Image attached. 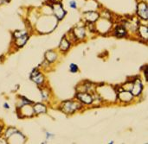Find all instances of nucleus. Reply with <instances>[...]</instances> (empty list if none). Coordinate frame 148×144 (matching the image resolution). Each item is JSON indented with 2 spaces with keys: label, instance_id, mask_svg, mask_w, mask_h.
Returning a JSON list of instances; mask_svg holds the SVG:
<instances>
[{
  "label": "nucleus",
  "instance_id": "f257e3e1",
  "mask_svg": "<svg viewBox=\"0 0 148 144\" xmlns=\"http://www.w3.org/2000/svg\"><path fill=\"white\" fill-rule=\"evenodd\" d=\"M81 108V105L77 103H73V102H65L63 104V111L67 113H73L76 110Z\"/></svg>",
  "mask_w": 148,
  "mask_h": 144
},
{
  "label": "nucleus",
  "instance_id": "f03ea898",
  "mask_svg": "<svg viewBox=\"0 0 148 144\" xmlns=\"http://www.w3.org/2000/svg\"><path fill=\"white\" fill-rule=\"evenodd\" d=\"M138 14L144 19H147V5L145 3H140L138 5Z\"/></svg>",
  "mask_w": 148,
  "mask_h": 144
},
{
  "label": "nucleus",
  "instance_id": "7ed1b4c3",
  "mask_svg": "<svg viewBox=\"0 0 148 144\" xmlns=\"http://www.w3.org/2000/svg\"><path fill=\"white\" fill-rule=\"evenodd\" d=\"M53 9H54V11H55V14L56 16L59 18V19H62L63 16H64V10H62V7L60 3H56L54 6H53Z\"/></svg>",
  "mask_w": 148,
  "mask_h": 144
},
{
  "label": "nucleus",
  "instance_id": "20e7f679",
  "mask_svg": "<svg viewBox=\"0 0 148 144\" xmlns=\"http://www.w3.org/2000/svg\"><path fill=\"white\" fill-rule=\"evenodd\" d=\"M77 97L82 102H83L85 104H91L92 100H93L92 97L89 94H87V93H79L77 95Z\"/></svg>",
  "mask_w": 148,
  "mask_h": 144
},
{
  "label": "nucleus",
  "instance_id": "39448f33",
  "mask_svg": "<svg viewBox=\"0 0 148 144\" xmlns=\"http://www.w3.org/2000/svg\"><path fill=\"white\" fill-rule=\"evenodd\" d=\"M141 90H142V85H141L140 81V80H136L134 85V86H133V88H132L133 94L134 95H139L140 93Z\"/></svg>",
  "mask_w": 148,
  "mask_h": 144
},
{
  "label": "nucleus",
  "instance_id": "423d86ee",
  "mask_svg": "<svg viewBox=\"0 0 148 144\" xmlns=\"http://www.w3.org/2000/svg\"><path fill=\"white\" fill-rule=\"evenodd\" d=\"M31 79H32L36 83H37V84H42V81H43V77H42V75L40 73H38L37 71L34 72V73L31 74Z\"/></svg>",
  "mask_w": 148,
  "mask_h": 144
},
{
  "label": "nucleus",
  "instance_id": "0eeeda50",
  "mask_svg": "<svg viewBox=\"0 0 148 144\" xmlns=\"http://www.w3.org/2000/svg\"><path fill=\"white\" fill-rule=\"evenodd\" d=\"M16 43L18 46H23L25 43V41H27V39H28V36H27V35L25 33L23 35H16Z\"/></svg>",
  "mask_w": 148,
  "mask_h": 144
},
{
  "label": "nucleus",
  "instance_id": "6e6552de",
  "mask_svg": "<svg viewBox=\"0 0 148 144\" xmlns=\"http://www.w3.org/2000/svg\"><path fill=\"white\" fill-rule=\"evenodd\" d=\"M120 98H121V99H122L123 101H129L130 99H132L133 94H132L131 92H129L128 91H125V92H122L120 94Z\"/></svg>",
  "mask_w": 148,
  "mask_h": 144
},
{
  "label": "nucleus",
  "instance_id": "1a4fd4ad",
  "mask_svg": "<svg viewBox=\"0 0 148 144\" xmlns=\"http://www.w3.org/2000/svg\"><path fill=\"white\" fill-rule=\"evenodd\" d=\"M34 111L36 113H43L46 111V107L42 104H36L34 107Z\"/></svg>",
  "mask_w": 148,
  "mask_h": 144
},
{
  "label": "nucleus",
  "instance_id": "9d476101",
  "mask_svg": "<svg viewBox=\"0 0 148 144\" xmlns=\"http://www.w3.org/2000/svg\"><path fill=\"white\" fill-rule=\"evenodd\" d=\"M69 42L65 39V37H63L61 41V44H60V48L62 51H66L69 49Z\"/></svg>",
  "mask_w": 148,
  "mask_h": 144
},
{
  "label": "nucleus",
  "instance_id": "9b49d317",
  "mask_svg": "<svg viewBox=\"0 0 148 144\" xmlns=\"http://www.w3.org/2000/svg\"><path fill=\"white\" fill-rule=\"evenodd\" d=\"M46 59L49 61V62H53L56 59V54L53 52V51H49L46 53Z\"/></svg>",
  "mask_w": 148,
  "mask_h": 144
},
{
  "label": "nucleus",
  "instance_id": "f8f14e48",
  "mask_svg": "<svg viewBox=\"0 0 148 144\" xmlns=\"http://www.w3.org/2000/svg\"><path fill=\"white\" fill-rule=\"evenodd\" d=\"M116 35L119 37H122L124 35H126V30L124 28L122 27H117L116 29Z\"/></svg>",
  "mask_w": 148,
  "mask_h": 144
},
{
  "label": "nucleus",
  "instance_id": "ddd939ff",
  "mask_svg": "<svg viewBox=\"0 0 148 144\" xmlns=\"http://www.w3.org/2000/svg\"><path fill=\"white\" fill-rule=\"evenodd\" d=\"M87 15L88 16V19L90 22H95V20H96L98 18V14L95 13V12H91V13H87Z\"/></svg>",
  "mask_w": 148,
  "mask_h": 144
},
{
  "label": "nucleus",
  "instance_id": "4468645a",
  "mask_svg": "<svg viewBox=\"0 0 148 144\" xmlns=\"http://www.w3.org/2000/svg\"><path fill=\"white\" fill-rule=\"evenodd\" d=\"M75 35L80 36V37H83L84 36V29H75Z\"/></svg>",
  "mask_w": 148,
  "mask_h": 144
},
{
  "label": "nucleus",
  "instance_id": "2eb2a0df",
  "mask_svg": "<svg viewBox=\"0 0 148 144\" xmlns=\"http://www.w3.org/2000/svg\"><path fill=\"white\" fill-rule=\"evenodd\" d=\"M16 132V130H14V129H9V130H8V131L6 132V137H10L11 135L15 134Z\"/></svg>",
  "mask_w": 148,
  "mask_h": 144
},
{
  "label": "nucleus",
  "instance_id": "dca6fc26",
  "mask_svg": "<svg viewBox=\"0 0 148 144\" xmlns=\"http://www.w3.org/2000/svg\"><path fill=\"white\" fill-rule=\"evenodd\" d=\"M77 70H78V67L76 65H75V64L70 65V71L72 73H75V72H77Z\"/></svg>",
  "mask_w": 148,
  "mask_h": 144
},
{
  "label": "nucleus",
  "instance_id": "f3484780",
  "mask_svg": "<svg viewBox=\"0 0 148 144\" xmlns=\"http://www.w3.org/2000/svg\"><path fill=\"white\" fill-rule=\"evenodd\" d=\"M70 5H71L72 8H76V4H75V3L74 1L70 2Z\"/></svg>",
  "mask_w": 148,
  "mask_h": 144
},
{
  "label": "nucleus",
  "instance_id": "a211bd4d",
  "mask_svg": "<svg viewBox=\"0 0 148 144\" xmlns=\"http://www.w3.org/2000/svg\"><path fill=\"white\" fill-rule=\"evenodd\" d=\"M145 75H146V79L147 81V69L146 68V71H145Z\"/></svg>",
  "mask_w": 148,
  "mask_h": 144
},
{
  "label": "nucleus",
  "instance_id": "6ab92c4d",
  "mask_svg": "<svg viewBox=\"0 0 148 144\" xmlns=\"http://www.w3.org/2000/svg\"><path fill=\"white\" fill-rule=\"evenodd\" d=\"M0 143H6V142H4V141H2V140H0Z\"/></svg>",
  "mask_w": 148,
  "mask_h": 144
},
{
  "label": "nucleus",
  "instance_id": "aec40b11",
  "mask_svg": "<svg viewBox=\"0 0 148 144\" xmlns=\"http://www.w3.org/2000/svg\"><path fill=\"white\" fill-rule=\"evenodd\" d=\"M2 3H3V0H0V4H1Z\"/></svg>",
  "mask_w": 148,
  "mask_h": 144
},
{
  "label": "nucleus",
  "instance_id": "412c9836",
  "mask_svg": "<svg viewBox=\"0 0 148 144\" xmlns=\"http://www.w3.org/2000/svg\"><path fill=\"white\" fill-rule=\"evenodd\" d=\"M1 130H2V129H1V127H0V132H1Z\"/></svg>",
  "mask_w": 148,
  "mask_h": 144
}]
</instances>
